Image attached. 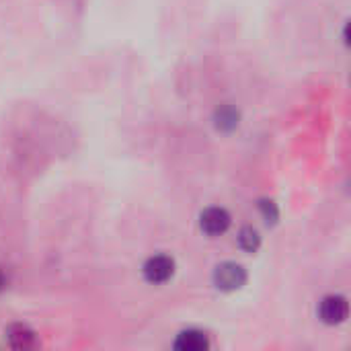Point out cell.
I'll return each mask as SVG.
<instances>
[{"label":"cell","mask_w":351,"mask_h":351,"mask_svg":"<svg viewBox=\"0 0 351 351\" xmlns=\"http://www.w3.org/2000/svg\"><path fill=\"white\" fill-rule=\"evenodd\" d=\"M142 271L148 284H165L175 274V261L169 255H154L144 263Z\"/></svg>","instance_id":"obj_2"},{"label":"cell","mask_w":351,"mask_h":351,"mask_svg":"<svg viewBox=\"0 0 351 351\" xmlns=\"http://www.w3.org/2000/svg\"><path fill=\"white\" fill-rule=\"evenodd\" d=\"M214 284L218 290L222 292H234V290H241L245 284H247V271L243 265L239 263H222L216 267L214 271Z\"/></svg>","instance_id":"obj_1"},{"label":"cell","mask_w":351,"mask_h":351,"mask_svg":"<svg viewBox=\"0 0 351 351\" xmlns=\"http://www.w3.org/2000/svg\"><path fill=\"white\" fill-rule=\"evenodd\" d=\"M199 226L206 234L220 237L230 228V214L224 208H208L199 218Z\"/></svg>","instance_id":"obj_4"},{"label":"cell","mask_w":351,"mask_h":351,"mask_svg":"<svg viewBox=\"0 0 351 351\" xmlns=\"http://www.w3.org/2000/svg\"><path fill=\"white\" fill-rule=\"evenodd\" d=\"M350 315V306L348 300L343 296H325L319 304V317L323 323L327 325H341Z\"/></svg>","instance_id":"obj_3"},{"label":"cell","mask_w":351,"mask_h":351,"mask_svg":"<svg viewBox=\"0 0 351 351\" xmlns=\"http://www.w3.org/2000/svg\"><path fill=\"white\" fill-rule=\"evenodd\" d=\"M8 341L16 350H27V348L35 346V335L27 327H23V325H12L8 329Z\"/></svg>","instance_id":"obj_6"},{"label":"cell","mask_w":351,"mask_h":351,"mask_svg":"<svg viewBox=\"0 0 351 351\" xmlns=\"http://www.w3.org/2000/svg\"><path fill=\"white\" fill-rule=\"evenodd\" d=\"M261 210H263V216L267 218V222L278 216V212L274 210V204L271 202H261Z\"/></svg>","instance_id":"obj_8"},{"label":"cell","mask_w":351,"mask_h":351,"mask_svg":"<svg viewBox=\"0 0 351 351\" xmlns=\"http://www.w3.org/2000/svg\"><path fill=\"white\" fill-rule=\"evenodd\" d=\"M239 247H241L245 253H255V251L261 247V237H259V232H257L253 226H245V228L239 232Z\"/></svg>","instance_id":"obj_7"},{"label":"cell","mask_w":351,"mask_h":351,"mask_svg":"<svg viewBox=\"0 0 351 351\" xmlns=\"http://www.w3.org/2000/svg\"><path fill=\"white\" fill-rule=\"evenodd\" d=\"M208 348H210L208 335L204 331H197V329H187V331L179 333L177 339H175V350L204 351Z\"/></svg>","instance_id":"obj_5"},{"label":"cell","mask_w":351,"mask_h":351,"mask_svg":"<svg viewBox=\"0 0 351 351\" xmlns=\"http://www.w3.org/2000/svg\"><path fill=\"white\" fill-rule=\"evenodd\" d=\"M6 288V276H4V271L0 269V292Z\"/></svg>","instance_id":"obj_9"}]
</instances>
